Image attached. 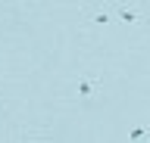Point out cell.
<instances>
[{"label":"cell","mask_w":150,"mask_h":143,"mask_svg":"<svg viewBox=\"0 0 150 143\" xmlns=\"http://www.w3.org/2000/svg\"><path fill=\"white\" fill-rule=\"evenodd\" d=\"M94 87H97V81H81V84H78V90H81V93H88V90H94Z\"/></svg>","instance_id":"6da1fadb"}]
</instances>
